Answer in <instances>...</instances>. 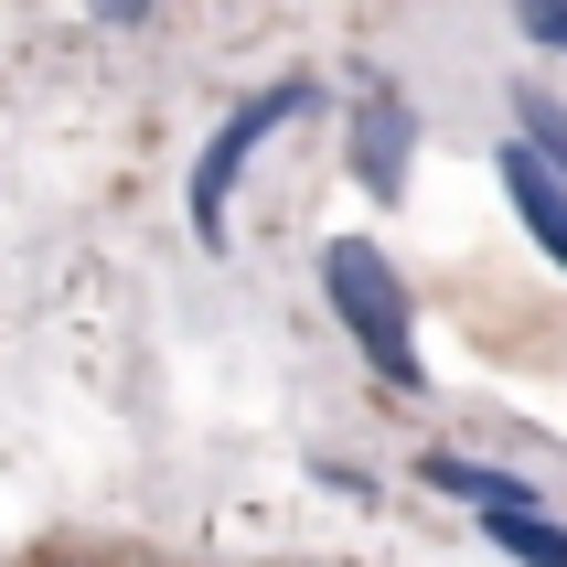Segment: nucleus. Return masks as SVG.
I'll use <instances>...</instances> for the list:
<instances>
[{"mask_svg":"<svg viewBox=\"0 0 567 567\" xmlns=\"http://www.w3.org/2000/svg\"><path fill=\"white\" fill-rule=\"evenodd\" d=\"M493 183H504L514 225L536 236V257H546V268H557V279H567V183H557V172H546L536 151H525V140H504V151H493Z\"/></svg>","mask_w":567,"mask_h":567,"instance_id":"nucleus-4","label":"nucleus"},{"mask_svg":"<svg viewBox=\"0 0 567 567\" xmlns=\"http://www.w3.org/2000/svg\"><path fill=\"white\" fill-rule=\"evenodd\" d=\"M417 482H429V493H450V504H472V514L536 504V482H514L504 461H472V450H417Z\"/></svg>","mask_w":567,"mask_h":567,"instance_id":"nucleus-5","label":"nucleus"},{"mask_svg":"<svg viewBox=\"0 0 567 567\" xmlns=\"http://www.w3.org/2000/svg\"><path fill=\"white\" fill-rule=\"evenodd\" d=\"M321 300H332V321L353 332V353H364L375 385H396V396L429 385V364H417V321H408V279L385 268L375 236H332V247H321Z\"/></svg>","mask_w":567,"mask_h":567,"instance_id":"nucleus-1","label":"nucleus"},{"mask_svg":"<svg viewBox=\"0 0 567 567\" xmlns=\"http://www.w3.org/2000/svg\"><path fill=\"white\" fill-rule=\"evenodd\" d=\"M514 140H525V151H536L546 172L567 183V107H557L546 86H514Z\"/></svg>","mask_w":567,"mask_h":567,"instance_id":"nucleus-7","label":"nucleus"},{"mask_svg":"<svg viewBox=\"0 0 567 567\" xmlns=\"http://www.w3.org/2000/svg\"><path fill=\"white\" fill-rule=\"evenodd\" d=\"M482 536L504 546L514 567H567V525L546 504H504V514H482Z\"/></svg>","mask_w":567,"mask_h":567,"instance_id":"nucleus-6","label":"nucleus"},{"mask_svg":"<svg viewBox=\"0 0 567 567\" xmlns=\"http://www.w3.org/2000/svg\"><path fill=\"white\" fill-rule=\"evenodd\" d=\"M321 107V75H279V86H257V96H236L215 118V140L193 151V236L225 257V236H236V183H247V161L279 140V128H300Z\"/></svg>","mask_w":567,"mask_h":567,"instance_id":"nucleus-2","label":"nucleus"},{"mask_svg":"<svg viewBox=\"0 0 567 567\" xmlns=\"http://www.w3.org/2000/svg\"><path fill=\"white\" fill-rule=\"evenodd\" d=\"M96 22H140V11H151V0H86Z\"/></svg>","mask_w":567,"mask_h":567,"instance_id":"nucleus-9","label":"nucleus"},{"mask_svg":"<svg viewBox=\"0 0 567 567\" xmlns=\"http://www.w3.org/2000/svg\"><path fill=\"white\" fill-rule=\"evenodd\" d=\"M343 172H353V193H375V204H396V193H408V172H417V96H396V86L353 96Z\"/></svg>","mask_w":567,"mask_h":567,"instance_id":"nucleus-3","label":"nucleus"},{"mask_svg":"<svg viewBox=\"0 0 567 567\" xmlns=\"http://www.w3.org/2000/svg\"><path fill=\"white\" fill-rule=\"evenodd\" d=\"M514 22H525V43H536V54L567 64V0H514Z\"/></svg>","mask_w":567,"mask_h":567,"instance_id":"nucleus-8","label":"nucleus"}]
</instances>
